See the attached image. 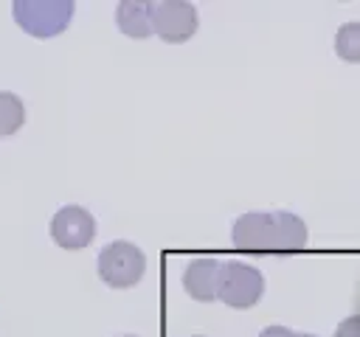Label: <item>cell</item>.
<instances>
[{"instance_id":"52a82bcc","label":"cell","mask_w":360,"mask_h":337,"mask_svg":"<svg viewBox=\"0 0 360 337\" xmlns=\"http://www.w3.org/2000/svg\"><path fill=\"white\" fill-rule=\"evenodd\" d=\"M219 275H222V261L194 258V261H188V267L183 272V286L194 300L211 303L219 295Z\"/></svg>"},{"instance_id":"9a60e30c","label":"cell","mask_w":360,"mask_h":337,"mask_svg":"<svg viewBox=\"0 0 360 337\" xmlns=\"http://www.w3.org/2000/svg\"><path fill=\"white\" fill-rule=\"evenodd\" d=\"M0 138H3V135H0Z\"/></svg>"},{"instance_id":"7a4b0ae2","label":"cell","mask_w":360,"mask_h":337,"mask_svg":"<svg viewBox=\"0 0 360 337\" xmlns=\"http://www.w3.org/2000/svg\"><path fill=\"white\" fill-rule=\"evenodd\" d=\"M146 272V256L132 242H110L98 253V278L112 289H129L135 286Z\"/></svg>"},{"instance_id":"5bb4252c","label":"cell","mask_w":360,"mask_h":337,"mask_svg":"<svg viewBox=\"0 0 360 337\" xmlns=\"http://www.w3.org/2000/svg\"><path fill=\"white\" fill-rule=\"evenodd\" d=\"M127 337H135V334H127Z\"/></svg>"},{"instance_id":"7c38bea8","label":"cell","mask_w":360,"mask_h":337,"mask_svg":"<svg viewBox=\"0 0 360 337\" xmlns=\"http://www.w3.org/2000/svg\"><path fill=\"white\" fill-rule=\"evenodd\" d=\"M259 337H298V331H292L287 326H267L259 331Z\"/></svg>"},{"instance_id":"ba28073f","label":"cell","mask_w":360,"mask_h":337,"mask_svg":"<svg viewBox=\"0 0 360 337\" xmlns=\"http://www.w3.org/2000/svg\"><path fill=\"white\" fill-rule=\"evenodd\" d=\"M115 25L121 34H127L132 39H146L149 34H155L152 31V3H141V0L118 3Z\"/></svg>"},{"instance_id":"8fae6325","label":"cell","mask_w":360,"mask_h":337,"mask_svg":"<svg viewBox=\"0 0 360 337\" xmlns=\"http://www.w3.org/2000/svg\"><path fill=\"white\" fill-rule=\"evenodd\" d=\"M335 337H360V315L346 317V320L335 329Z\"/></svg>"},{"instance_id":"277c9868","label":"cell","mask_w":360,"mask_h":337,"mask_svg":"<svg viewBox=\"0 0 360 337\" xmlns=\"http://www.w3.org/2000/svg\"><path fill=\"white\" fill-rule=\"evenodd\" d=\"M264 295V278L256 267L245 261H222L219 275V300L231 309H250Z\"/></svg>"},{"instance_id":"9c48e42d","label":"cell","mask_w":360,"mask_h":337,"mask_svg":"<svg viewBox=\"0 0 360 337\" xmlns=\"http://www.w3.org/2000/svg\"><path fill=\"white\" fill-rule=\"evenodd\" d=\"M25 124V104L20 95L0 90V135H14Z\"/></svg>"},{"instance_id":"5b68a950","label":"cell","mask_w":360,"mask_h":337,"mask_svg":"<svg viewBox=\"0 0 360 337\" xmlns=\"http://www.w3.org/2000/svg\"><path fill=\"white\" fill-rule=\"evenodd\" d=\"M96 236V219L82 205H65L51 216V239L62 250H82Z\"/></svg>"},{"instance_id":"2e32d148","label":"cell","mask_w":360,"mask_h":337,"mask_svg":"<svg viewBox=\"0 0 360 337\" xmlns=\"http://www.w3.org/2000/svg\"><path fill=\"white\" fill-rule=\"evenodd\" d=\"M197 337H200V334H197Z\"/></svg>"},{"instance_id":"30bf717a","label":"cell","mask_w":360,"mask_h":337,"mask_svg":"<svg viewBox=\"0 0 360 337\" xmlns=\"http://www.w3.org/2000/svg\"><path fill=\"white\" fill-rule=\"evenodd\" d=\"M335 53L343 62H360V22H346L335 34Z\"/></svg>"},{"instance_id":"8992f818","label":"cell","mask_w":360,"mask_h":337,"mask_svg":"<svg viewBox=\"0 0 360 337\" xmlns=\"http://www.w3.org/2000/svg\"><path fill=\"white\" fill-rule=\"evenodd\" d=\"M152 31L163 42H186L197 31V8L183 0L152 3Z\"/></svg>"},{"instance_id":"3957f363","label":"cell","mask_w":360,"mask_h":337,"mask_svg":"<svg viewBox=\"0 0 360 337\" xmlns=\"http://www.w3.org/2000/svg\"><path fill=\"white\" fill-rule=\"evenodd\" d=\"M11 14L25 34L48 39L68 28L73 17V3L70 0H20L11 6Z\"/></svg>"},{"instance_id":"4fadbf2b","label":"cell","mask_w":360,"mask_h":337,"mask_svg":"<svg viewBox=\"0 0 360 337\" xmlns=\"http://www.w3.org/2000/svg\"><path fill=\"white\" fill-rule=\"evenodd\" d=\"M298 337H315V334H307V331H298Z\"/></svg>"},{"instance_id":"6da1fadb","label":"cell","mask_w":360,"mask_h":337,"mask_svg":"<svg viewBox=\"0 0 360 337\" xmlns=\"http://www.w3.org/2000/svg\"><path fill=\"white\" fill-rule=\"evenodd\" d=\"M231 242L239 250H301L307 244V225L290 211H253L233 222Z\"/></svg>"}]
</instances>
